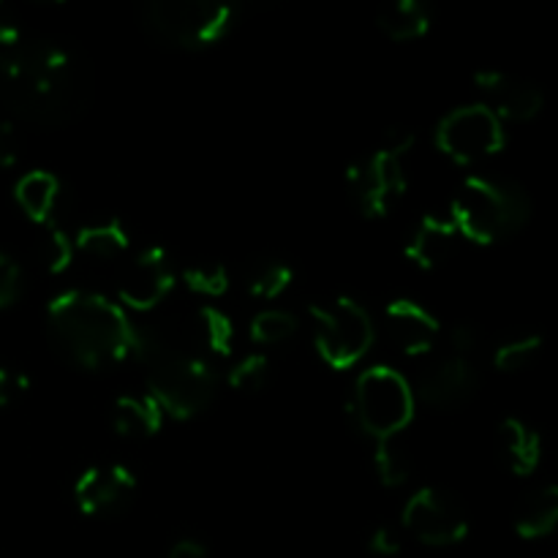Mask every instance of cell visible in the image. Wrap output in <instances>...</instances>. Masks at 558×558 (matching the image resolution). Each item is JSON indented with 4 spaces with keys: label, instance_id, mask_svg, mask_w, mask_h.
I'll list each match as a JSON object with an SVG mask.
<instances>
[{
    "label": "cell",
    "instance_id": "603a6c76",
    "mask_svg": "<svg viewBox=\"0 0 558 558\" xmlns=\"http://www.w3.org/2000/svg\"><path fill=\"white\" fill-rule=\"evenodd\" d=\"M376 25L392 41H412L425 36L434 25V9L423 0H398L385 5L376 16Z\"/></svg>",
    "mask_w": 558,
    "mask_h": 558
},
{
    "label": "cell",
    "instance_id": "8fae6325",
    "mask_svg": "<svg viewBox=\"0 0 558 558\" xmlns=\"http://www.w3.org/2000/svg\"><path fill=\"white\" fill-rule=\"evenodd\" d=\"M178 283L174 262L161 245L142 248L118 278V303L131 311H150L172 294Z\"/></svg>",
    "mask_w": 558,
    "mask_h": 558
},
{
    "label": "cell",
    "instance_id": "74e56055",
    "mask_svg": "<svg viewBox=\"0 0 558 558\" xmlns=\"http://www.w3.org/2000/svg\"><path fill=\"white\" fill-rule=\"evenodd\" d=\"M169 558H210V554H207V548L199 539H180L169 550Z\"/></svg>",
    "mask_w": 558,
    "mask_h": 558
},
{
    "label": "cell",
    "instance_id": "f546056e",
    "mask_svg": "<svg viewBox=\"0 0 558 558\" xmlns=\"http://www.w3.org/2000/svg\"><path fill=\"white\" fill-rule=\"evenodd\" d=\"M38 256H41V265L49 272H63L69 267L71 256H74V240L58 223H47V232L38 243Z\"/></svg>",
    "mask_w": 558,
    "mask_h": 558
},
{
    "label": "cell",
    "instance_id": "3957f363",
    "mask_svg": "<svg viewBox=\"0 0 558 558\" xmlns=\"http://www.w3.org/2000/svg\"><path fill=\"white\" fill-rule=\"evenodd\" d=\"M136 360L145 365L147 396L163 414L191 420L218 396V374L210 360L158 330H136Z\"/></svg>",
    "mask_w": 558,
    "mask_h": 558
},
{
    "label": "cell",
    "instance_id": "7a4b0ae2",
    "mask_svg": "<svg viewBox=\"0 0 558 558\" xmlns=\"http://www.w3.org/2000/svg\"><path fill=\"white\" fill-rule=\"evenodd\" d=\"M136 330L129 311L90 289H69L47 305V332L69 363L87 371L112 368L136 354Z\"/></svg>",
    "mask_w": 558,
    "mask_h": 558
},
{
    "label": "cell",
    "instance_id": "5bb4252c",
    "mask_svg": "<svg viewBox=\"0 0 558 558\" xmlns=\"http://www.w3.org/2000/svg\"><path fill=\"white\" fill-rule=\"evenodd\" d=\"M480 93L485 96V107L494 109L496 118L505 123H526V120L537 118L543 112L545 96L534 82L523 80V76L505 74V71L485 69L474 74Z\"/></svg>",
    "mask_w": 558,
    "mask_h": 558
},
{
    "label": "cell",
    "instance_id": "ba28073f",
    "mask_svg": "<svg viewBox=\"0 0 558 558\" xmlns=\"http://www.w3.org/2000/svg\"><path fill=\"white\" fill-rule=\"evenodd\" d=\"M505 123L485 104H463L436 125V145L458 163H477L505 147Z\"/></svg>",
    "mask_w": 558,
    "mask_h": 558
},
{
    "label": "cell",
    "instance_id": "484cf974",
    "mask_svg": "<svg viewBox=\"0 0 558 558\" xmlns=\"http://www.w3.org/2000/svg\"><path fill=\"white\" fill-rule=\"evenodd\" d=\"M376 474L387 488H401L412 477V458L407 456L396 439L376 441V456H374Z\"/></svg>",
    "mask_w": 558,
    "mask_h": 558
},
{
    "label": "cell",
    "instance_id": "ac0fdd59",
    "mask_svg": "<svg viewBox=\"0 0 558 558\" xmlns=\"http://www.w3.org/2000/svg\"><path fill=\"white\" fill-rule=\"evenodd\" d=\"M60 194H63L60 180L52 172H44V169L22 174L14 185L16 205L36 223H52L54 213L60 207Z\"/></svg>",
    "mask_w": 558,
    "mask_h": 558
},
{
    "label": "cell",
    "instance_id": "9c48e42d",
    "mask_svg": "<svg viewBox=\"0 0 558 558\" xmlns=\"http://www.w3.org/2000/svg\"><path fill=\"white\" fill-rule=\"evenodd\" d=\"M407 172H403V158L392 156L385 147L365 153L349 167L347 189L352 196V205L365 218H385L392 207L407 194Z\"/></svg>",
    "mask_w": 558,
    "mask_h": 558
},
{
    "label": "cell",
    "instance_id": "30bf717a",
    "mask_svg": "<svg viewBox=\"0 0 558 558\" xmlns=\"http://www.w3.org/2000/svg\"><path fill=\"white\" fill-rule=\"evenodd\" d=\"M403 529L430 548H450L466 539L469 515L461 501L441 488H417L401 515Z\"/></svg>",
    "mask_w": 558,
    "mask_h": 558
},
{
    "label": "cell",
    "instance_id": "e575fe53",
    "mask_svg": "<svg viewBox=\"0 0 558 558\" xmlns=\"http://www.w3.org/2000/svg\"><path fill=\"white\" fill-rule=\"evenodd\" d=\"M20 161V134L14 123L0 120V167H14Z\"/></svg>",
    "mask_w": 558,
    "mask_h": 558
},
{
    "label": "cell",
    "instance_id": "4dcf8cb0",
    "mask_svg": "<svg viewBox=\"0 0 558 558\" xmlns=\"http://www.w3.org/2000/svg\"><path fill=\"white\" fill-rule=\"evenodd\" d=\"M22 292V270L9 254L0 251V311L16 303Z\"/></svg>",
    "mask_w": 558,
    "mask_h": 558
},
{
    "label": "cell",
    "instance_id": "cb8c5ba5",
    "mask_svg": "<svg viewBox=\"0 0 558 558\" xmlns=\"http://www.w3.org/2000/svg\"><path fill=\"white\" fill-rule=\"evenodd\" d=\"M294 270L278 256H259L245 270V289L256 300H276L292 287Z\"/></svg>",
    "mask_w": 558,
    "mask_h": 558
},
{
    "label": "cell",
    "instance_id": "d6986e66",
    "mask_svg": "<svg viewBox=\"0 0 558 558\" xmlns=\"http://www.w3.org/2000/svg\"><path fill=\"white\" fill-rule=\"evenodd\" d=\"M163 409L150 396H120L112 403V428L125 439H150L163 428Z\"/></svg>",
    "mask_w": 558,
    "mask_h": 558
},
{
    "label": "cell",
    "instance_id": "8d00e7d4",
    "mask_svg": "<svg viewBox=\"0 0 558 558\" xmlns=\"http://www.w3.org/2000/svg\"><path fill=\"white\" fill-rule=\"evenodd\" d=\"M412 145H414V131L409 129H390L385 134V142H381V147L398 158L407 156V153L412 150Z\"/></svg>",
    "mask_w": 558,
    "mask_h": 558
},
{
    "label": "cell",
    "instance_id": "4fadbf2b",
    "mask_svg": "<svg viewBox=\"0 0 558 558\" xmlns=\"http://www.w3.org/2000/svg\"><path fill=\"white\" fill-rule=\"evenodd\" d=\"M136 496V477L123 463H96L74 483V501L85 515H120Z\"/></svg>",
    "mask_w": 558,
    "mask_h": 558
},
{
    "label": "cell",
    "instance_id": "836d02e7",
    "mask_svg": "<svg viewBox=\"0 0 558 558\" xmlns=\"http://www.w3.org/2000/svg\"><path fill=\"white\" fill-rule=\"evenodd\" d=\"M27 390H31V379H27L22 371L0 365V409L11 407V403H14L16 398L25 396Z\"/></svg>",
    "mask_w": 558,
    "mask_h": 558
},
{
    "label": "cell",
    "instance_id": "ffe728a7",
    "mask_svg": "<svg viewBox=\"0 0 558 558\" xmlns=\"http://www.w3.org/2000/svg\"><path fill=\"white\" fill-rule=\"evenodd\" d=\"M129 229L118 218H98L82 223L74 238V251L93 262H114L129 251Z\"/></svg>",
    "mask_w": 558,
    "mask_h": 558
},
{
    "label": "cell",
    "instance_id": "4316f807",
    "mask_svg": "<svg viewBox=\"0 0 558 558\" xmlns=\"http://www.w3.org/2000/svg\"><path fill=\"white\" fill-rule=\"evenodd\" d=\"M298 322L289 311L283 308H265L254 316L251 322V338L262 347H272V343H283L287 338L294 336Z\"/></svg>",
    "mask_w": 558,
    "mask_h": 558
},
{
    "label": "cell",
    "instance_id": "9a60e30c",
    "mask_svg": "<svg viewBox=\"0 0 558 558\" xmlns=\"http://www.w3.org/2000/svg\"><path fill=\"white\" fill-rule=\"evenodd\" d=\"M385 330L398 352L409 354V357H423V354L434 352L441 336V322L425 305L409 298H398L387 305Z\"/></svg>",
    "mask_w": 558,
    "mask_h": 558
},
{
    "label": "cell",
    "instance_id": "277c9868",
    "mask_svg": "<svg viewBox=\"0 0 558 558\" xmlns=\"http://www.w3.org/2000/svg\"><path fill=\"white\" fill-rule=\"evenodd\" d=\"M532 216V199L526 191L507 178L472 174L458 185L450 218L461 238L474 243H499L521 232Z\"/></svg>",
    "mask_w": 558,
    "mask_h": 558
},
{
    "label": "cell",
    "instance_id": "e0dca14e",
    "mask_svg": "<svg viewBox=\"0 0 558 558\" xmlns=\"http://www.w3.org/2000/svg\"><path fill=\"white\" fill-rule=\"evenodd\" d=\"M496 445H499V456L505 466L518 477H529L537 472L539 461H543V439L532 425H526L518 417H507L499 423V434H496Z\"/></svg>",
    "mask_w": 558,
    "mask_h": 558
},
{
    "label": "cell",
    "instance_id": "1f68e13d",
    "mask_svg": "<svg viewBox=\"0 0 558 558\" xmlns=\"http://www.w3.org/2000/svg\"><path fill=\"white\" fill-rule=\"evenodd\" d=\"M483 347V330L472 322H461V325L452 327L450 332V354H458V357L474 360V354Z\"/></svg>",
    "mask_w": 558,
    "mask_h": 558
},
{
    "label": "cell",
    "instance_id": "2e32d148",
    "mask_svg": "<svg viewBox=\"0 0 558 558\" xmlns=\"http://www.w3.org/2000/svg\"><path fill=\"white\" fill-rule=\"evenodd\" d=\"M458 240L461 232L450 216H425L409 234L407 256L423 270H436L456 254Z\"/></svg>",
    "mask_w": 558,
    "mask_h": 558
},
{
    "label": "cell",
    "instance_id": "d6a6232c",
    "mask_svg": "<svg viewBox=\"0 0 558 558\" xmlns=\"http://www.w3.org/2000/svg\"><path fill=\"white\" fill-rule=\"evenodd\" d=\"M368 550L374 556L381 558H392L403 550V534L398 526H390V523H381L371 532L368 537Z\"/></svg>",
    "mask_w": 558,
    "mask_h": 558
},
{
    "label": "cell",
    "instance_id": "83f0119b",
    "mask_svg": "<svg viewBox=\"0 0 558 558\" xmlns=\"http://www.w3.org/2000/svg\"><path fill=\"white\" fill-rule=\"evenodd\" d=\"M180 276H183L185 287L202 298H221L229 289V272L221 262H194Z\"/></svg>",
    "mask_w": 558,
    "mask_h": 558
},
{
    "label": "cell",
    "instance_id": "f1b7e54d",
    "mask_svg": "<svg viewBox=\"0 0 558 558\" xmlns=\"http://www.w3.org/2000/svg\"><path fill=\"white\" fill-rule=\"evenodd\" d=\"M267 376H270V360L262 352H251L243 354V357L229 368L227 381L229 387H234L238 392L251 396V392H259L262 387L267 385Z\"/></svg>",
    "mask_w": 558,
    "mask_h": 558
},
{
    "label": "cell",
    "instance_id": "d590c367",
    "mask_svg": "<svg viewBox=\"0 0 558 558\" xmlns=\"http://www.w3.org/2000/svg\"><path fill=\"white\" fill-rule=\"evenodd\" d=\"M22 38H25V33H22L20 20H16L14 11H11L9 5L0 3V49L14 47Z\"/></svg>",
    "mask_w": 558,
    "mask_h": 558
},
{
    "label": "cell",
    "instance_id": "d4e9b609",
    "mask_svg": "<svg viewBox=\"0 0 558 558\" xmlns=\"http://www.w3.org/2000/svg\"><path fill=\"white\" fill-rule=\"evenodd\" d=\"M543 352V332L537 330H515L507 338H501L494 349V365L505 374H518L529 368Z\"/></svg>",
    "mask_w": 558,
    "mask_h": 558
},
{
    "label": "cell",
    "instance_id": "5b68a950",
    "mask_svg": "<svg viewBox=\"0 0 558 558\" xmlns=\"http://www.w3.org/2000/svg\"><path fill=\"white\" fill-rule=\"evenodd\" d=\"M240 9L223 0H153L142 5V25L174 49H207L238 27Z\"/></svg>",
    "mask_w": 558,
    "mask_h": 558
},
{
    "label": "cell",
    "instance_id": "6da1fadb",
    "mask_svg": "<svg viewBox=\"0 0 558 558\" xmlns=\"http://www.w3.org/2000/svg\"><path fill=\"white\" fill-rule=\"evenodd\" d=\"M93 76L76 49L47 38H22L0 49V98L20 118L63 125L90 107Z\"/></svg>",
    "mask_w": 558,
    "mask_h": 558
},
{
    "label": "cell",
    "instance_id": "8992f818",
    "mask_svg": "<svg viewBox=\"0 0 558 558\" xmlns=\"http://www.w3.org/2000/svg\"><path fill=\"white\" fill-rule=\"evenodd\" d=\"M414 387L407 376L387 365L365 368L354 381L352 417L360 430L376 441L396 439L414 417Z\"/></svg>",
    "mask_w": 558,
    "mask_h": 558
},
{
    "label": "cell",
    "instance_id": "52a82bcc",
    "mask_svg": "<svg viewBox=\"0 0 558 558\" xmlns=\"http://www.w3.org/2000/svg\"><path fill=\"white\" fill-rule=\"evenodd\" d=\"M311 322L316 352L336 371L357 365L374 347V319L365 305L352 298H332L327 303L311 305Z\"/></svg>",
    "mask_w": 558,
    "mask_h": 558
},
{
    "label": "cell",
    "instance_id": "44dd1931",
    "mask_svg": "<svg viewBox=\"0 0 558 558\" xmlns=\"http://www.w3.org/2000/svg\"><path fill=\"white\" fill-rule=\"evenodd\" d=\"M558 529V485H543L523 496L515 510V532L523 539L548 537Z\"/></svg>",
    "mask_w": 558,
    "mask_h": 558
},
{
    "label": "cell",
    "instance_id": "7402d4cb",
    "mask_svg": "<svg viewBox=\"0 0 558 558\" xmlns=\"http://www.w3.org/2000/svg\"><path fill=\"white\" fill-rule=\"evenodd\" d=\"M191 330H194L196 352L205 354L207 360L229 357V354H232L234 341H238L234 322L229 319L227 311H221L218 305H202V308L194 314Z\"/></svg>",
    "mask_w": 558,
    "mask_h": 558
},
{
    "label": "cell",
    "instance_id": "7c38bea8",
    "mask_svg": "<svg viewBox=\"0 0 558 558\" xmlns=\"http://www.w3.org/2000/svg\"><path fill=\"white\" fill-rule=\"evenodd\" d=\"M480 390V368L474 360L447 354L420 374L414 398L436 412L463 409Z\"/></svg>",
    "mask_w": 558,
    "mask_h": 558
}]
</instances>
